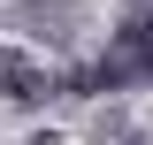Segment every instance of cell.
I'll return each mask as SVG.
<instances>
[{"label":"cell","instance_id":"4","mask_svg":"<svg viewBox=\"0 0 153 145\" xmlns=\"http://www.w3.org/2000/svg\"><path fill=\"white\" fill-rule=\"evenodd\" d=\"M31 145H54V138H31Z\"/></svg>","mask_w":153,"mask_h":145},{"label":"cell","instance_id":"3","mask_svg":"<svg viewBox=\"0 0 153 145\" xmlns=\"http://www.w3.org/2000/svg\"><path fill=\"white\" fill-rule=\"evenodd\" d=\"M123 145H146V138H123Z\"/></svg>","mask_w":153,"mask_h":145},{"label":"cell","instance_id":"2","mask_svg":"<svg viewBox=\"0 0 153 145\" xmlns=\"http://www.w3.org/2000/svg\"><path fill=\"white\" fill-rule=\"evenodd\" d=\"M0 99H16V107H38V99H54V76H46V61L16 54V46H0Z\"/></svg>","mask_w":153,"mask_h":145},{"label":"cell","instance_id":"1","mask_svg":"<svg viewBox=\"0 0 153 145\" xmlns=\"http://www.w3.org/2000/svg\"><path fill=\"white\" fill-rule=\"evenodd\" d=\"M153 76V16H130L123 31L107 38V54L92 61V69L61 76L54 92H69V99H92V92H123V84H146Z\"/></svg>","mask_w":153,"mask_h":145}]
</instances>
